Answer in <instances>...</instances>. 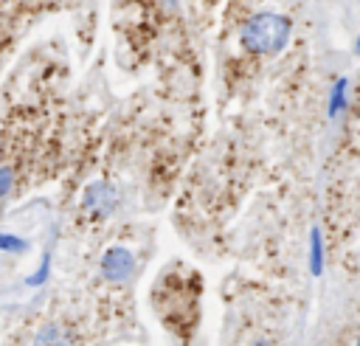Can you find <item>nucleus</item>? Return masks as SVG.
<instances>
[{
  "mask_svg": "<svg viewBox=\"0 0 360 346\" xmlns=\"http://www.w3.org/2000/svg\"><path fill=\"white\" fill-rule=\"evenodd\" d=\"M290 39V20L273 11L253 14L242 28V45L253 53H276Z\"/></svg>",
  "mask_w": 360,
  "mask_h": 346,
  "instance_id": "f257e3e1",
  "label": "nucleus"
},
{
  "mask_svg": "<svg viewBox=\"0 0 360 346\" xmlns=\"http://www.w3.org/2000/svg\"><path fill=\"white\" fill-rule=\"evenodd\" d=\"M101 273L107 281H124L132 273V253L127 248H110L101 256Z\"/></svg>",
  "mask_w": 360,
  "mask_h": 346,
  "instance_id": "f03ea898",
  "label": "nucleus"
},
{
  "mask_svg": "<svg viewBox=\"0 0 360 346\" xmlns=\"http://www.w3.org/2000/svg\"><path fill=\"white\" fill-rule=\"evenodd\" d=\"M112 205H115V191H112L110 186L96 183V186L87 188V194H84V208H90L96 217H107Z\"/></svg>",
  "mask_w": 360,
  "mask_h": 346,
  "instance_id": "7ed1b4c3",
  "label": "nucleus"
},
{
  "mask_svg": "<svg viewBox=\"0 0 360 346\" xmlns=\"http://www.w3.org/2000/svg\"><path fill=\"white\" fill-rule=\"evenodd\" d=\"M0 248H3V250H14V253H20V250H25L28 245H25L20 236H8V233H0Z\"/></svg>",
  "mask_w": 360,
  "mask_h": 346,
  "instance_id": "20e7f679",
  "label": "nucleus"
},
{
  "mask_svg": "<svg viewBox=\"0 0 360 346\" xmlns=\"http://www.w3.org/2000/svg\"><path fill=\"white\" fill-rule=\"evenodd\" d=\"M312 270L321 273V239H318V231H312Z\"/></svg>",
  "mask_w": 360,
  "mask_h": 346,
  "instance_id": "39448f33",
  "label": "nucleus"
},
{
  "mask_svg": "<svg viewBox=\"0 0 360 346\" xmlns=\"http://www.w3.org/2000/svg\"><path fill=\"white\" fill-rule=\"evenodd\" d=\"M11 180H14L11 169H8V166H3V169H0V197H6V194L11 191Z\"/></svg>",
  "mask_w": 360,
  "mask_h": 346,
  "instance_id": "423d86ee",
  "label": "nucleus"
},
{
  "mask_svg": "<svg viewBox=\"0 0 360 346\" xmlns=\"http://www.w3.org/2000/svg\"><path fill=\"white\" fill-rule=\"evenodd\" d=\"M343 90H346V82L340 79V82H338V87H335V98H332V101H335V104H332V113L343 107Z\"/></svg>",
  "mask_w": 360,
  "mask_h": 346,
  "instance_id": "0eeeda50",
  "label": "nucleus"
},
{
  "mask_svg": "<svg viewBox=\"0 0 360 346\" xmlns=\"http://www.w3.org/2000/svg\"><path fill=\"white\" fill-rule=\"evenodd\" d=\"M45 276H48V262H42V267H39V273H37V276H31V278H28V284H39V281H42Z\"/></svg>",
  "mask_w": 360,
  "mask_h": 346,
  "instance_id": "6e6552de",
  "label": "nucleus"
},
{
  "mask_svg": "<svg viewBox=\"0 0 360 346\" xmlns=\"http://www.w3.org/2000/svg\"><path fill=\"white\" fill-rule=\"evenodd\" d=\"M357 53H360V39H357Z\"/></svg>",
  "mask_w": 360,
  "mask_h": 346,
  "instance_id": "1a4fd4ad",
  "label": "nucleus"
}]
</instances>
